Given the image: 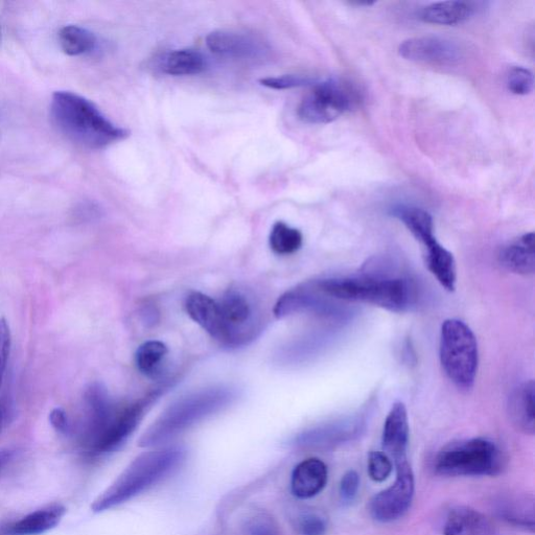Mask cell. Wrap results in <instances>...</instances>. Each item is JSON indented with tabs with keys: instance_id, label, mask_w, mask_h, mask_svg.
<instances>
[{
	"instance_id": "1",
	"label": "cell",
	"mask_w": 535,
	"mask_h": 535,
	"mask_svg": "<svg viewBox=\"0 0 535 535\" xmlns=\"http://www.w3.org/2000/svg\"><path fill=\"white\" fill-rule=\"evenodd\" d=\"M51 116L68 141L88 150L107 148L129 136L128 130L111 122L95 104L71 91L54 93Z\"/></svg>"
},
{
	"instance_id": "2",
	"label": "cell",
	"mask_w": 535,
	"mask_h": 535,
	"mask_svg": "<svg viewBox=\"0 0 535 535\" xmlns=\"http://www.w3.org/2000/svg\"><path fill=\"white\" fill-rule=\"evenodd\" d=\"M186 450L168 447L137 457L91 505L93 513L118 507L149 491L176 473L185 462Z\"/></svg>"
},
{
	"instance_id": "3",
	"label": "cell",
	"mask_w": 535,
	"mask_h": 535,
	"mask_svg": "<svg viewBox=\"0 0 535 535\" xmlns=\"http://www.w3.org/2000/svg\"><path fill=\"white\" fill-rule=\"evenodd\" d=\"M236 400L237 391L224 386L191 394L162 413L139 440V446L151 448L165 444Z\"/></svg>"
},
{
	"instance_id": "4",
	"label": "cell",
	"mask_w": 535,
	"mask_h": 535,
	"mask_svg": "<svg viewBox=\"0 0 535 535\" xmlns=\"http://www.w3.org/2000/svg\"><path fill=\"white\" fill-rule=\"evenodd\" d=\"M316 283L327 297L364 302L395 313L409 310L416 297L413 284L404 278L347 277Z\"/></svg>"
},
{
	"instance_id": "5",
	"label": "cell",
	"mask_w": 535,
	"mask_h": 535,
	"mask_svg": "<svg viewBox=\"0 0 535 535\" xmlns=\"http://www.w3.org/2000/svg\"><path fill=\"white\" fill-rule=\"evenodd\" d=\"M433 468L436 474L446 477H494L505 470L506 457L490 439H465L441 449Z\"/></svg>"
},
{
	"instance_id": "6",
	"label": "cell",
	"mask_w": 535,
	"mask_h": 535,
	"mask_svg": "<svg viewBox=\"0 0 535 535\" xmlns=\"http://www.w3.org/2000/svg\"><path fill=\"white\" fill-rule=\"evenodd\" d=\"M440 362L460 390L473 388L478 371V343L473 331L458 319H448L440 333Z\"/></svg>"
},
{
	"instance_id": "7",
	"label": "cell",
	"mask_w": 535,
	"mask_h": 535,
	"mask_svg": "<svg viewBox=\"0 0 535 535\" xmlns=\"http://www.w3.org/2000/svg\"><path fill=\"white\" fill-rule=\"evenodd\" d=\"M361 101V93L352 83L332 78L313 85L301 100L297 114L307 124H330L357 108Z\"/></svg>"
},
{
	"instance_id": "8",
	"label": "cell",
	"mask_w": 535,
	"mask_h": 535,
	"mask_svg": "<svg viewBox=\"0 0 535 535\" xmlns=\"http://www.w3.org/2000/svg\"><path fill=\"white\" fill-rule=\"evenodd\" d=\"M222 324V344L238 347L248 344L262 331V320L254 301L244 292L231 289L218 301Z\"/></svg>"
},
{
	"instance_id": "9",
	"label": "cell",
	"mask_w": 535,
	"mask_h": 535,
	"mask_svg": "<svg viewBox=\"0 0 535 535\" xmlns=\"http://www.w3.org/2000/svg\"><path fill=\"white\" fill-rule=\"evenodd\" d=\"M165 388H159L146 398L118 411L112 422L85 454L89 458L103 457L120 450L142 422L146 411L160 397Z\"/></svg>"
},
{
	"instance_id": "10",
	"label": "cell",
	"mask_w": 535,
	"mask_h": 535,
	"mask_svg": "<svg viewBox=\"0 0 535 535\" xmlns=\"http://www.w3.org/2000/svg\"><path fill=\"white\" fill-rule=\"evenodd\" d=\"M206 45L213 54L230 60L259 63L269 59L270 44L259 35L234 30H219L208 34Z\"/></svg>"
},
{
	"instance_id": "11",
	"label": "cell",
	"mask_w": 535,
	"mask_h": 535,
	"mask_svg": "<svg viewBox=\"0 0 535 535\" xmlns=\"http://www.w3.org/2000/svg\"><path fill=\"white\" fill-rule=\"evenodd\" d=\"M415 491L414 474L410 463L397 465V479L371 499L369 511L372 518L381 523H390L404 517L409 510Z\"/></svg>"
},
{
	"instance_id": "12",
	"label": "cell",
	"mask_w": 535,
	"mask_h": 535,
	"mask_svg": "<svg viewBox=\"0 0 535 535\" xmlns=\"http://www.w3.org/2000/svg\"><path fill=\"white\" fill-rule=\"evenodd\" d=\"M399 53L406 60L438 66H452L462 59V51L455 42L439 37L405 40Z\"/></svg>"
},
{
	"instance_id": "13",
	"label": "cell",
	"mask_w": 535,
	"mask_h": 535,
	"mask_svg": "<svg viewBox=\"0 0 535 535\" xmlns=\"http://www.w3.org/2000/svg\"><path fill=\"white\" fill-rule=\"evenodd\" d=\"M409 433L406 406L402 402L395 403L387 415L382 436L385 455L393 459L395 467L409 462Z\"/></svg>"
},
{
	"instance_id": "14",
	"label": "cell",
	"mask_w": 535,
	"mask_h": 535,
	"mask_svg": "<svg viewBox=\"0 0 535 535\" xmlns=\"http://www.w3.org/2000/svg\"><path fill=\"white\" fill-rule=\"evenodd\" d=\"M494 510L496 515L509 525L534 533L535 500L532 494L502 495L494 502Z\"/></svg>"
},
{
	"instance_id": "15",
	"label": "cell",
	"mask_w": 535,
	"mask_h": 535,
	"mask_svg": "<svg viewBox=\"0 0 535 535\" xmlns=\"http://www.w3.org/2000/svg\"><path fill=\"white\" fill-rule=\"evenodd\" d=\"M329 479L327 465L317 458L300 462L291 478V491L299 499H310L323 491Z\"/></svg>"
},
{
	"instance_id": "16",
	"label": "cell",
	"mask_w": 535,
	"mask_h": 535,
	"mask_svg": "<svg viewBox=\"0 0 535 535\" xmlns=\"http://www.w3.org/2000/svg\"><path fill=\"white\" fill-rule=\"evenodd\" d=\"M444 535H499V532L480 511L456 506L449 510L446 517Z\"/></svg>"
},
{
	"instance_id": "17",
	"label": "cell",
	"mask_w": 535,
	"mask_h": 535,
	"mask_svg": "<svg viewBox=\"0 0 535 535\" xmlns=\"http://www.w3.org/2000/svg\"><path fill=\"white\" fill-rule=\"evenodd\" d=\"M66 514L61 504H53L33 511L21 520L3 528L4 535H41L57 527Z\"/></svg>"
},
{
	"instance_id": "18",
	"label": "cell",
	"mask_w": 535,
	"mask_h": 535,
	"mask_svg": "<svg viewBox=\"0 0 535 535\" xmlns=\"http://www.w3.org/2000/svg\"><path fill=\"white\" fill-rule=\"evenodd\" d=\"M185 308L190 317L204 331L219 342H222L223 324L218 301L205 294L195 292L186 298Z\"/></svg>"
},
{
	"instance_id": "19",
	"label": "cell",
	"mask_w": 535,
	"mask_h": 535,
	"mask_svg": "<svg viewBox=\"0 0 535 535\" xmlns=\"http://www.w3.org/2000/svg\"><path fill=\"white\" fill-rule=\"evenodd\" d=\"M499 262L509 272L532 275L535 271L534 232H529L504 247L499 254Z\"/></svg>"
},
{
	"instance_id": "20",
	"label": "cell",
	"mask_w": 535,
	"mask_h": 535,
	"mask_svg": "<svg viewBox=\"0 0 535 535\" xmlns=\"http://www.w3.org/2000/svg\"><path fill=\"white\" fill-rule=\"evenodd\" d=\"M534 398V382L528 381L511 393L508 402V415L511 424L518 431L527 435H533L535 432Z\"/></svg>"
},
{
	"instance_id": "21",
	"label": "cell",
	"mask_w": 535,
	"mask_h": 535,
	"mask_svg": "<svg viewBox=\"0 0 535 535\" xmlns=\"http://www.w3.org/2000/svg\"><path fill=\"white\" fill-rule=\"evenodd\" d=\"M425 261L429 271L447 291L456 289V262L453 254L437 241L425 247Z\"/></svg>"
},
{
	"instance_id": "22",
	"label": "cell",
	"mask_w": 535,
	"mask_h": 535,
	"mask_svg": "<svg viewBox=\"0 0 535 535\" xmlns=\"http://www.w3.org/2000/svg\"><path fill=\"white\" fill-rule=\"evenodd\" d=\"M475 13V8L467 2H440L425 7L420 18L433 25L456 26L469 20Z\"/></svg>"
},
{
	"instance_id": "23",
	"label": "cell",
	"mask_w": 535,
	"mask_h": 535,
	"mask_svg": "<svg viewBox=\"0 0 535 535\" xmlns=\"http://www.w3.org/2000/svg\"><path fill=\"white\" fill-rule=\"evenodd\" d=\"M160 67L170 76H196L206 71L207 60L198 50L181 49L169 53L162 59Z\"/></svg>"
},
{
	"instance_id": "24",
	"label": "cell",
	"mask_w": 535,
	"mask_h": 535,
	"mask_svg": "<svg viewBox=\"0 0 535 535\" xmlns=\"http://www.w3.org/2000/svg\"><path fill=\"white\" fill-rule=\"evenodd\" d=\"M392 215L402 221L413 237L424 247L436 241L433 219L424 209L399 206L393 209Z\"/></svg>"
},
{
	"instance_id": "25",
	"label": "cell",
	"mask_w": 535,
	"mask_h": 535,
	"mask_svg": "<svg viewBox=\"0 0 535 535\" xmlns=\"http://www.w3.org/2000/svg\"><path fill=\"white\" fill-rule=\"evenodd\" d=\"M59 44L68 56H82L96 49L97 37L89 30L79 26H66L60 30Z\"/></svg>"
},
{
	"instance_id": "26",
	"label": "cell",
	"mask_w": 535,
	"mask_h": 535,
	"mask_svg": "<svg viewBox=\"0 0 535 535\" xmlns=\"http://www.w3.org/2000/svg\"><path fill=\"white\" fill-rule=\"evenodd\" d=\"M168 355V347L160 341H148L138 347L135 354L137 369L147 377L154 378L159 374L162 362Z\"/></svg>"
},
{
	"instance_id": "27",
	"label": "cell",
	"mask_w": 535,
	"mask_h": 535,
	"mask_svg": "<svg viewBox=\"0 0 535 535\" xmlns=\"http://www.w3.org/2000/svg\"><path fill=\"white\" fill-rule=\"evenodd\" d=\"M269 243L276 254L288 255L301 248L304 237L298 229L290 227L284 222H277L272 227Z\"/></svg>"
},
{
	"instance_id": "28",
	"label": "cell",
	"mask_w": 535,
	"mask_h": 535,
	"mask_svg": "<svg viewBox=\"0 0 535 535\" xmlns=\"http://www.w3.org/2000/svg\"><path fill=\"white\" fill-rule=\"evenodd\" d=\"M506 86L514 95L527 96L533 90V74L528 68L521 66L513 67L507 74Z\"/></svg>"
},
{
	"instance_id": "29",
	"label": "cell",
	"mask_w": 535,
	"mask_h": 535,
	"mask_svg": "<svg viewBox=\"0 0 535 535\" xmlns=\"http://www.w3.org/2000/svg\"><path fill=\"white\" fill-rule=\"evenodd\" d=\"M368 473L372 480L383 482L392 473V462L382 452H371L368 458Z\"/></svg>"
},
{
	"instance_id": "30",
	"label": "cell",
	"mask_w": 535,
	"mask_h": 535,
	"mask_svg": "<svg viewBox=\"0 0 535 535\" xmlns=\"http://www.w3.org/2000/svg\"><path fill=\"white\" fill-rule=\"evenodd\" d=\"M299 535H324L328 530V523L317 514H305L297 520Z\"/></svg>"
},
{
	"instance_id": "31",
	"label": "cell",
	"mask_w": 535,
	"mask_h": 535,
	"mask_svg": "<svg viewBox=\"0 0 535 535\" xmlns=\"http://www.w3.org/2000/svg\"><path fill=\"white\" fill-rule=\"evenodd\" d=\"M260 82L263 86L275 90L292 89L309 85L311 86L315 84L312 79L295 75H286L273 78L270 77L262 79Z\"/></svg>"
},
{
	"instance_id": "32",
	"label": "cell",
	"mask_w": 535,
	"mask_h": 535,
	"mask_svg": "<svg viewBox=\"0 0 535 535\" xmlns=\"http://www.w3.org/2000/svg\"><path fill=\"white\" fill-rule=\"evenodd\" d=\"M11 351V332L5 318H0V387L4 382Z\"/></svg>"
},
{
	"instance_id": "33",
	"label": "cell",
	"mask_w": 535,
	"mask_h": 535,
	"mask_svg": "<svg viewBox=\"0 0 535 535\" xmlns=\"http://www.w3.org/2000/svg\"><path fill=\"white\" fill-rule=\"evenodd\" d=\"M360 477L356 471H348L342 477L339 487V494L344 503L353 502L359 492Z\"/></svg>"
},
{
	"instance_id": "34",
	"label": "cell",
	"mask_w": 535,
	"mask_h": 535,
	"mask_svg": "<svg viewBox=\"0 0 535 535\" xmlns=\"http://www.w3.org/2000/svg\"><path fill=\"white\" fill-rule=\"evenodd\" d=\"M248 535H279V532L271 519L259 517L250 522Z\"/></svg>"
},
{
	"instance_id": "35",
	"label": "cell",
	"mask_w": 535,
	"mask_h": 535,
	"mask_svg": "<svg viewBox=\"0 0 535 535\" xmlns=\"http://www.w3.org/2000/svg\"><path fill=\"white\" fill-rule=\"evenodd\" d=\"M50 422L61 434H69L72 432V425L69 423L68 416L62 409L57 408L51 412Z\"/></svg>"
},
{
	"instance_id": "36",
	"label": "cell",
	"mask_w": 535,
	"mask_h": 535,
	"mask_svg": "<svg viewBox=\"0 0 535 535\" xmlns=\"http://www.w3.org/2000/svg\"><path fill=\"white\" fill-rule=\"evenodd\" d=\"M13 420V406L7 398L0 399V432H3Z\"/></svg>"
},
{
	"instance_id": "37",
	"label": "cell",
	"mask_w": 535,
	"mask_h": 535,
	"mask_svg": "<svg viewBox=\"0 0 535 535\" xmlns=\"http://www.w3.org/2000/svg\"><path fill=\"white\" fill-rule=\"evenodd\" d=\"M15 451L11 449L0 450V475L4 473L8 465L13 461Z\"/></svg>"
},
{
	"instance_id": "38",
	"label": "cell",
	"mask_w": 535,
	"mask_h": 535,
	"mask_svg": "<svg viewBox=\"0 0 535 535\" xmlns=\"http://www.w3.org/2000/svg\"><path fill=\"white\" fill-rule=\"evenodd\" d=\"M0 40H2V35H0Z\"/></svg>"
}]
</instances>
